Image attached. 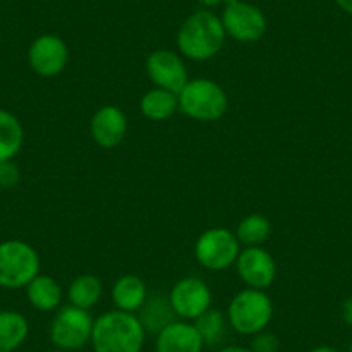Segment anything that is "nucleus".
Here are the masks:
<instances>
[{"label":"nucleus","mask_w":352,"mask_h":352,"mask_svg":"<svg viewBox=\"0 0 352 352\" xmlns=\"http://www.w3.org/2000/svg\"><path fill=\"white\" fill-rule=\"evenodd\" d=\"M250 349H252L254 352H278L280 340L275 333L264 330V331H259L257 335H254Z\"/></svg>","instance_id":"obj_24"},{"label":"nucleus","mask_w":352,"mask_h":352,"mask_svg":"<svg viewBox=\"0 0 352 352\" xmlns=\"http://www.w3.org/2000/svg\"><path fill=\"white\" fill-rule=\"evenodd\" d=\"M235 235L240 245L261 247L272 235V223L263 214H249L239 223Z\"/></svg>","instance_id":"obj_22"},{"label":"nucleus","mask_w":352,"mask_h":352,"mask_svg":"<svg viewBox=\"0 0 352 352\" xmlns=\"http://www.w3.org/2000/svg\"><path fill=\"white\" fill-rule=\"evenodd\" d=\"M28 320L18 311H0V352H14L28 338Z\"/></svg>","instance_id":"obj_17"},{"label":"nucleus","mask_w":352,"mask_h":352,"mask_svg":"<svg viewBox=\"0 0 352 352\" xmlns=\"http://www.w3.org/2000/svg\"><path fill=\"white\" fill-rule=\"evenodd\" d=\"M204 340L192 321L178 320L155 333V352H202Z\"/></svg>","instance_id":"obj_13"},{"label":"nucleus","mask_w":352,"mask_h":352,"mask_svg":"<svg viewBox=\"0 0 352 352\" xmlns=\"http://www.w3.org/2000/svg\"><path fill=\"white\" fill-rule=\"evenodd\" d=\"M340 316L342 321H344L347 327H352V296L347 297L342 304V309H340Z\"/></svg>","instance_id":"obj_26"},{"label":"nucleus","mask_w":352,"mask_h":352,"mask_svg":"<svg viewBox=\"0 0 352 352\" xmlns=\"http://www.w3.org/2000/svg\"><path fill=\"white\" fill-rule=\"evenodd\" d=\"M228 96L221 85L209 78H194L178 94V109L190 120L218 121L228 109Z\"/></svg>","instance_id":"obj_4"},{"label":"nucleus","mask_w":352,"mask_h":352,"mask_svg":"<svg viewBox=\"0 0 352 352\" xmlns=\"http://www.w3.org/2000/svg\"><path fill=\"white\" fill-rule=\"evenodd\" d=\"M40 273V256L28 242L6 240L0 243V287L26 289Z\"/></svg>","instance_id":"obj_5"},{"label":"nucleus","mask_w":352,"mask_h":352,"mask_svg":"<svg viewBox=\"0 0 352 352\" xmlns=\"http://www.w3.org/2000/svg\"><path fill=\"white\" fill-rule=\"evenodd\" d=\"M140 111L147 120L166 121L178 111V96L164 88H151L140 99Z\"/></svg>","instance_id":"obj_19"},{"label":"nucleus","mask_w":352,"mask_h":352,"mask_svg":"<svg viewBox=\"0 0 352 352\" xmlns=\"http://www.w3.org/2000/svg\"><path fill=\"white\" fill-rule=\"evenodd\" d=\"M94 316L90 311L76 306H63L50 323V340L54 347L64 352H76L90 344L94 330Z\"/></svg>","instance_id":"obj_6"},{"label":"nucleus","mask_w":352,"mask_h":352,"mask_svg":"<svg viewBox=\"0 0 352 352\" xmlns=\"http://www.w3.org/2000/svg\"><path fill=\"white\" fill-rule=\"evenodd\" d=\"M218 352H254L250 347H242V345H226L221 347Z\"/></svg>","instance_id":"obj_27"},{"label":"nucleus","mask_w":352,"mask_h":352,"mask_svg":"<svg viewBox=\"0 0 352 352\" xmlns=\"http://www.w3.org/2000/svg\"><path fill=\"white\" fill-rule=\"evenodd\" d=\"M168 300L178 320L195 321L201 314L211 309L212 294L204 280L197 276H187L173 285Z\"/></svg>","instance_id":"obj_9"},{"label":"nucleus","mask_w":352,"mask_h":352,"mask_svg":"<svg viewBox=\"0 0 352 352\" xmlns=\"http://www.w3.org/2000/svg\"><path fill=\"white\" fill-rule=\"evenodd\" d=\"M69 60V49L57 35H40L28 49L30 67L38 76L54 78L63 73Z\"/></svg>","instance_id":"obj_11"},{"label":"nucleus","mask_w":352,"mask_h":352,"mask_svg":"<svg viewBox=\"0 0 352 352\" xmlns=\"http://www.w3.org/2000/svg\"><path fill=\"white\" fill-rule=\"evenodd\" d=\"M239 278L249 289L266 290L276 278V263L263 247H245L240 250L235 263Z\"/></svg>","instance_id":"obj_12"},{"label":"nucleus","mask_w":352,"mask_h":352,"mask_svg":"<svg viewBox=\"0 0 352 352\" xmlns=\"http://www.w3.org/2000/svg\"><path fill=\"white\" fill-rule=\"evenodd\" d=\"M240 242L235 232L223 226L206 230L201 233L194 247L197 263L208 272H225L236 263Z\"/></svg>","instance_id":"obj_7"},{"label":"nucleus","mask_w":352,"mask_h":352,"mask_svg":"<svg viewBox=\"0 0 352 352\" xmlns=\"http://www.w3.org/2000/svg\"><path fill=\"white\" fill-rule=\"evenodd\" d=\"M49 352H64V351H60V349H52V351H49Z\"/></svg>","instance_id":"obj_31"},{"label":"nucleus","mask_w":352,"mask_h":352,"mask_svg":"<svg viewBox=\"0 0 352 352\" xmlns=\"http://www.w3.org/2000/svg\"><path fill=\"white\" fill-rule=\"evenodd\" d=\"M138 318H140L145 331H151V333H159L166 324L176 320L169 300L162 299V297H152V299L145 300Z\"/></svg>","instance_id":"obj_21"},{"label":"nucleus","mask_w":352,"mask_h":352,"mask_svg":"<svg viewBox=\"0 0 352 352\" xmlns=\"http://www.w3.org/2000/svg\"><path fill=\"white\" fill-rule=\"evenodd\" d=\"M221 23L226 36L240 43L259 42L268 30L266 16L257 6L243 0H225Z\"/></svg>","instance_id":"obj_8"},{"label":"nucleus","mask_w":352,"mask_h":352,"mask_svg":"<svg viewBox=\"0 0 352 352\" xmlns=\"http://www.w3.org/2000/svg\"><path fill=\"white\" fill-rule=\"evenodd\" d=\"M25 142V130L18 118L0 107V162L12 161Z\"/></svg>","instance_id":"obj_18"},{"label":"nucleus","mask_w":352,"mask_h":352,"mask_svg":"<svg viewBox=\"0 0 352 352\" xmlns=\"http://www.w3.org/2000/svg\"><path fill=\"white\" fill-rule=\"evenodd\" d=\"M145 71L154 87L164 88L176 96L190 80L184 59L168 49H157L148 54L145 60Z\"/></svg>","instance_id":"obj_10"},{"label":"nucleus","mask_w":352,"mask_h":352,"mask_svg":"<svg viewBox=\"0 0 352 352\" xmlns=\"http://www.w3.org/2000/svg\"><path fill=\"white\" fill-rule=\"evenodd\" d=\"M349 352H352V340H351V344H349Z\"/></svg>","instance_id":"obj_32"},{"label":"nucleus","mask_w":352,"mask_h":352,"mask_svg":"<svg viewBox=\"0 0 352 352\" xmlns=\"http://www.w3.org/2000/svg\"><path fill=\"white\" fill-rule=\"evenodd\" d=\"M128 131L126 114L116 106H102L90 121V135L102 148H116Z\"/></svg>","instance_id":"obj_14"},{"label":"nucleus","mask_w":352,"mask_h":352,"mask_svg":"<svg viewBox=\"0 0 352 352\" xmlns=\"http://www.w3.org/2000/svg\"><path fill=\"white\" fill-rule=\"evenodd\" d=\"M335 4H337L342 11L352 16V0H335Z\"/></svg>","instance_id":"obj_28"},{"label":"nucleus","mask_w":352,"mask_h":352,"mask_svg":"<svg viewBox=\"0 0 352 352\" xmlns=\"http://www.w3.org/2000/svg\"><path fill=\"white\" fill-rule=\"evenodd\" d=\"M147 338L140 318L133 313L114 309L102 313L94 321V352H142Z\"/></svg>","instance_id":"obj_1"},{"label":"nucleus","mask_w":352,"mask_h":352,"mask_svg":"<svg viewBox=\"0 0 352 352\" xmlns=\"http://www.w3.org/2000/svg\"><path fill=\"white\" fill-rule=\"evenodd\" d=\"M309 352H338V351L335 347H331V345H318V347L311 349Z\"/></svg>","instance_id":"obj_30"},{"label":"nucleus","mask_w":352,"mask_h":352,"mask_svg":"<svg viewBox=\"0 0 352 352\" xmlns=\"http://www.w3.org/2000/svg\"><path fill=\"white\" fill-rule=\"evenodd\" d=\"M26 296L35 309L50 313V311H56L63 302V287L52 276L38 273L26 285Z\"/></svg>","instance_id":"obj_16"},{"label":"nucleus","mask_w":352,"mask_h":352,"mask_svg":"<svg viewBox=\"0 0 352 352\" xmlns=\"http://www.w3.org/2000/svg\"><path fill=\"white\" fill-rule=\"evenodd\" d=\"M273 314H275V307L268 294L264 290L247 287L230 300L226 320L233 331L245 337H254L270 327Z\"/></svg>","instance_id":"obj_3"},{"label":"nucleus","mask_w":352,"mask_h":352,"mask_svg":"<svg viewBox=\"0 0 352 352\" xmlns=\"http://www.w3.org/2000/svg\"><path fill=\"white\" fill-rule=\"evenodd\" d=\"M114 307L124 313H137L142 309L145 300L148 299L147 285L144 280L137 275H123L114 282L113 292Z\"/></svg>","instance_id":"obj_15"},{"label":"nucleus","mask_w":352,"mask_h":352,"mask_svg":"<svg viewBox=\"0 0 352 352\" xmlns=\"http://www.w3.org/2000/svg\"><path fill=\"white\" fill-rule=\"evenodd\" d=\"M199 4L204 6L206 9H212V8H218V6L225 4V0H197Z\"/></svg>","instance_id":"obj_29"},{"label":"nucleus","mask_w":352,"mask_h":352,"mask_svg":"<svg viewBox=\"0 0 352 352\" xmlns=\"http://www.w3.org/2000/svg\"><path fill=\"white\" fill-rule=\"evenodd\" d=\"M192 323L195 324L206 345L221 344L226 335V327H228V320H226L225 314L218 309H212V307Z\"/></svg>","instance_id":"obj_23"},{"label":"nucleus","mask_w":352,"mask_h":352,"mask_svg":"<svg viewBox=\"0 0 352 352\" xmlns=\"http://www.w3.org/2000/svg\"><path fill=\"white\" fill-rule=\"evenodd\" d=\"M226 33L221 18L209 9H201L182 23L176 45L192 60H209L221 52Z\"/></svg>","instance_id":"obj_2"},{"label":"nucleus","mask_w":352,"mask_h":352,"mask_svg":"<svg viewBox=\"0 0 352 352\" xmlns=\"http://www.w3.org/2000/svg\"><path fill=\"white\" fill-rule=\"evenodd\" d=\"M19 180H21V173L14 161L0 162V188L11 190L19 184Z\"/></svg>","instance_id":"obj_25"},{"label":"nucleus","mask_w":352,"mask_h":352,"mask_svg":"<svg viewBox=\"0 0 352 352\" xmlns=\"http://www.w3.org/2000/svg\"><path fill=\"white\" fill-rule=\"evenodd\" d=\"M102 292V282L96 275L83 273V275H78L67 287V300L71 306L90 311L99 304Z\"/></svg>","instance_id":"obj_20"}]
</instances>
